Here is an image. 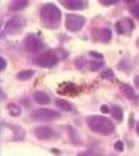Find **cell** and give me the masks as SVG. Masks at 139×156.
Wrapping results in <instances>:
<instances>
[{"instance_id":"1","label":"cell","mask_w":139,"mask_h":156,"mask_svg":"<svg viewBox=\"0 0 139 156\" xmlns=\"http://www.w3.org/2000/svg\"><path fill=\"white\" fill-rule=\"evenodd\" d=\"M87 125L90 126V129L95 133L99 135H111L115 131L114 122H111L108 118L101 115H92L87 118Z\"/></svg>"},{"instance_id":"2","label":"cell","mask_w":139,"mask_h":156,"mask_svg":"<svg viewBox=\"0 0 139 156\" xmlns=\"http://www.w3.org/2000/svg\"><path fill=\"white\" fill-rule=\"evenodd\" d=\"M40 19H41V23H43L45 27L54 29V27H57L58 23L61 21V10H60L55 4L47 3L41 7Z\"/></svg>"},{"instance_id":"3","label":"cell","mask_w":139,"mask_h":156,"mask_svg":"<svg viewBox=\"0 0 139 156\" xmlns=\"http://www.w3.org/2000/svg\"><path fill=\"white\" fill-rule=\"evenodd\" d=\"M26 24H27V20H26L24 17H20V16L12 17V19L6 23V26L3 27V33H2V36L4 37V36H7V34L19 33Z\"/></svg>"},{"instance_id":"4","label":"cell","mask_w":139,"mask_h":156,"mask_svg":"<svg viewBox=\"0 0 139 156\" xmlns=\"http://www.w3.org/2000/svg\"><path fill=\"white\" fill-rule=\"evenodd\" d=\"M31 119L33 121H41V122H47V121H55L61 116L60 111H53V109H47V108H41L31 112Z\"/></svg>"},{"instance_id":"5","label":"cell","mask_w":139,"mask_h":156,"mask_svg":"<svg viewBox=\"0 0 139 156\" xmlns=\"http://www.w3.org/2000/svg\"><path fill=\"white\" fill-rule=\"evenodd\" d=\"M58 61H60V58L53 51H45V53L37 55L36 60H34L36 64L44 67V68H53V67H55L58 64Z\"/></svg>"},{"instance_id":"6","label":"cell","mask_w":139,"mask_h":156,"mask_svg":"<svg viewBox=\"0 0 139 156\" xmlns=\"http://www.w3.org/2000/svg\"><path fill=\"white\" fill-rule=\"evenodd\" d=\"M23 44H24V48L27 50L29 53H38V51L44 47L43 41H41L40 38L37 37L36 34H33V33H30V34L26 36Z\"/></svg>"},{"instance_id":"7","label":"cell","mask_w":139,"mask_h":156,"mask_svg":"<svg viewBox=\"0 0 139 156\" xmlns=\"http://www.w3.org/2000/svg\"><path fill=\"white\" fill-rule=\"evenodd\" d=\"M85 24V19L78 14H67L66 16V29L68 31H80Z\"/></svg>"},{"instance_id":"8","label":"cell","mask_w":139,"mask_h":156,"mask_svg":"<svg viewBox=\"0 0 139 156\" xmlns=\"http://www.w3.org/2000/svg\"><path fill=\"white\" fill-rule=\"evenodd\" d=\"M135 24L131 19H121V20L115 24V29H116V33L118 34H129L134 30Z\"/></svg>"},{"instance_id":"9","label":"cell","mask_w":139,"mask_h":156,"mask_svg":"<svg viewBox=\"0 0 139 156\" xmlns=\"http://www.w3.org/2000/svg\"><path fill=\"white\" fill-rule=\"evenodd\" d=\"M33 132L37 139H41V140L50 139V138L54 136V129L50 126H36Z\"/></svg>"},{"instance_id":"10","label":"cell","mask_w":139,"mask_h":156,"mask_svg":"<svg viewBox=\"0 0 139 156\" xmlns=\"http://www.w3.org/2000/svg\"><path fill=\"white\" fill-rule=\"evenodd\" d=\"M92 38L99 43H108L112 38V33L109 29H97L92 31Z\"/></svg>"},{"instance_id":"11","label":"cell","mask_w":139,"mask_h":156,"mask_svg":"<svg viewBox=\"0 0 139 156\" xmlns=\"http://www.w3.org/2000/svg\"><path fill=\"white\" fill-rule=\"evenodd\" d=\"M64 7L70 9V10H85L88 7V2H82V0H71V2H61Z\"/></svg>"},{"instance_id":"12","label":"cell","mask_w":139,"mask_h":156,"mask_svg":"<svg viewBox=\"0 0 139 156\" xmlns=\"http://www.w3.org/2000/svg\"><path fill=\"white\" fill-rule=\"evenodd\" d=\"M33 101L38 105H48L51 102V98L50 95L44 91H34L33 92Z\"/></svg>"},{"instance_id":"13","label":"cell","mask_w":139,"mask_h":156,"mask_svg":"<svg viewBox=\"0 0 139 156\" xmlns=\"http://www.w3.org/2000/svg\"><path fill=\"white\" fill-rule=\"evenodd\" d=\"M121 91H122V94L125 95L127 98L132 99V101L138 99V95H136V92L134 91V88H132V87H129L128 84H121Z\"/></svg>"},{"instance_id":"14","label":"cell","mask_w":139,"mask_h":156,"mask_svg":"<svg viewBox=\"0 0 139 156\" xmlns=\"http://www.w3.org/2000/svg\"><path fill=\"white\" fill-rule=\"evenodd\" d=\"M29 6V2H20V0H17V2H12V3L9 4V10L10 12H19V10H23Z\"/></svg>"},{"instance_id":"15","label":"cell","mask_w":139,"mask_h":156,"mask_svg":"<svg viewBox=\"0 0 139 156\" xmlns=\"http://www.w3.org/2000/svg\"><path fill=\"white\" fill-rule=\"evenodd\" d=\"M55 105H57V108H58V109H61V111L71 112L74 109L73 104H70L67 99H57V101H55Z\"/></svg>"},{"instance_id":"16","label":"cell","mask_w":139,"mask_h":156,"mask_svg":"<svg viewBox=\"0 0 139 156\" xmlns=\"http://www.w3.org/2000/svg\"><path fill=\"white\" fill-rule=\"evenodd\" d=\"M33 75H34L33 70H21L16 74V78L19 80V81H29Z\"/></svg>"},{"instance_id":"17","label":"cell","mask_w":139,"mask_h":156,"mask_svg":"<svg viewBox=\"0 0 139 156\" xmlns=\"http://www.w3.org/2000/svg\"><path fill=\"white\" fill-rule=\"evenodd\" d=\"M111 114H112V116H114L116 121L119 122H122V119H123V112H122V108L118 107V105H114V107L111 108Z\"/></svg>"},{"instance_id":"18","label":"cell","mask_w":139,"mask_h":156,"mask_svg":"<svg viewBox=\"0 0 139 156\" xmlns=\"http://www.w3.org/2000/svg\"><path fill=\"white\" fill-rule=\"evenodd\" d=\"M7 109H9V114H10L12 116H20V114H21L20 107L16 105V104H13V102L7 105Z\"/></svg>"},{"instance_id":"19","label":"cell","mask_w":139,"mask_h":156,"mask_svg":"<svg viewBox=\"0 0 139 156\" xmlns=\"http://www.w3.org/2000/svg\"><path fill=\"white\" fill-rule=\"evenodd\" d=\"M129 12L135 19L139 20V2H131L129 3Z\"/></svg>"},{"instance_id":"20","label":"cell","mask_w":139,"mask_h":156,"mask_svg":"<svg viewBox=\"0 0 139 156\" xmlns=\"http://www.w3.org/2000/svg\"><path fill=\"white\" fill-rule=\"evenodd\" d=\"M115 74L114 71L111 70V68H106V70H104L102 73H101V78H104V80H108V81H111V80H114Z\"/></svg>"},{"instance_id":"21","label":"cell","mask_w":139,"mask_h":156,"mask_svg":"<svg viewBox=\"0 0 139 156\" xmlns=\"http://www.w3.org/2000/svg\"><path fill=\"white\" fill-rule=\"evenodd\" d=\"M75 67H77L78 70H82V68H84V66H85L87 64V60H85V57H84V55H81V57H77L75 58Z\"/></svg>"},{"instance_id":"22","label":"cell","mask_w":139,"mask_h":156,"mask_svg":"<svg viewBox=\"0 0 139 156\" xmlns=\"http://www.w3.org/2000/svg\"><path fill=\"white\" fill-rule=\"evenodd\" d=\"M102 67H104L102 61H92V62H90V70L91 71H98V70H101Z\"/></svg>"},{"instance_id":"23","label":"cell","mask_w":139,"mask_h":156,"mask_svg":"<svg viewBox=\"0 0 139 156\" xmlns=\"http://www.w3.org/2000/svg\"><path fill=\"white\" fill-rule=\"evenodd\" d=\"M114 148H115V151L122 152V151H123V142H122V140H116V142L114 144Z\"/></svg>"},{"instance_id":"24","label":"cell","mask_w":139,"mask_h":156,"mask_svg":"<svg viewBox=\"0 0 139 156\" xmlns=\"http://www.w3.org/2000/svg\"><path fill=\"white\" fill-rule=\"evenodd\" d=\"M90 55L94 58H98L99 61H102V54L101 53H97V51H90Z\"/></svg>"},{"instance_id":"25","label":"cell","mask_w":139,"mask_h":156,"mask_svg":"<svg viewBox=\"0 0 139 156\" xmlns=\"http://www.w3.org/2000/svg\"><path fill=\"white\" fill-rule=\"evenodd\" d=\"M78 156H95L91 151H82V152L78 153Z\"/></svg>"},{"instance_id":"26","label":"cell","mask_w":139,"mask_h":156,"mask_svg":"<svg viewBox=\"0 0 139 156\" xmlns=\"http://www.w3.org/2000/svg\"><path fill=\"white\" fill-rule=\"evenodd\" d=\"M101 112H102V114H109L111 108L108 107V105H102V107H101Z\"/></svg>"},{"instance_id":"27","label":"cell","mask_w":139,"mask_h":156,"mask_svg":"<svg viewBox=\"0 0 139 156\" xmlns=\"http://www.w3.org/2000/svg\"><path fill=\"white\" fill-rule=\"evenodd\" d=\"M0 64H2V66H0V68H2V71H3L4 68H6V66H7V62H6V60H4L3 57H0Z\"/></svg>"},{"instance_id":"28","label":"cell","mask_w":139,"mask_h":156,"mask_svg":"<svg viewBox=\"0 0 139 156\" xmlns=\"http://www.w3.org/2000/svg\"><path fill=\"white\" fill-rule=\"evenodd\" d=\"M134 84H135L136 88H139V75H136V77L134 78Z\"/></svg>"},{"instance_id":"29","label":"cell","mask_w":139,"mask_h":156,"mask_svg":"<svg viewBox=\"0 0 139 156\" xmlns=\"http://www.w3.org/2000/svg\"><path fill=\"white\" fill-rule=\"evenodd\" d=\"M134 126V114H131L129 115V128Z\"/></svg>"},{"instance_id":"30","label":"cell","mask_w":139,"mask_h":156,"mask_svg":"<svg viewBox=\"0 0 139 156\" xmlns=\"http://www.w3.org/2000/svg\"><path fill=\"white\" fill-rule=\"evenodd\" d=\"M116 2H101V4L102 6H111V4H115Z\"/></svg>"},{"instance_id":"31","label":"cell","mask_w":139,"mask_h":156,"mask_svg":"<svg viewBox=\"0 0 139 156\" xmlns=\"http://www.w3.org/2000/svg\"><path fill=\"white\" fill-rule=\"evenodd\" d=\"M136 133H138V136H139V122L136 123Z\"/></svg>"},{"instance_id":"32","label":"cell","mask_w":139,"mask_h":156,"mask_svg":"<svg viewBox=\"0 0 139 156\" xmlns=\"http://www.w3.org/2000/svg\"><path fill=\"white\" fill-rule=\"evenodd\" d=\"M138 43H139V40H138Z\"/></svg>"}]
</instances>
